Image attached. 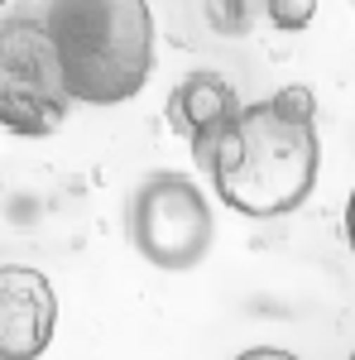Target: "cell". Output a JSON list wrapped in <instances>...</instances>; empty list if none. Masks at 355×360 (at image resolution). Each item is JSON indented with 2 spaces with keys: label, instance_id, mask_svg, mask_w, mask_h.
Here are the masks:
<instances>
[{
  "label": "cell",
  "instance_id": "1",
  "mask_svg": "<svg viewBox=\"0 0 355 360\" xmlns=\"http://www.w3.org/2000/svg\"><path fill=\"white\" fill-rule=\"evenodd\" d=\"M322 168V139L317 120H293L269 101L240 106V115L226 125L217 154H212V193L254 221L288 217L317 188Z\"/></svg>",
  "mask_w": 355,
  "mask_h": 360
},
{
  "label": "cell",
  "instance_id": "2",
  "mask_svg": "<svg viewBox=\"0 0 355 360\" xmlns=\"http://www.w3.org/2000/svg\"><path fill=\"white\" fill-rule=\"evenodd\" d=\"M44 25L58 44L63 77L82 106H125L154 72L149 0H49Z\"/></svg>",
  "mask_w": 355,
  "mask_h": 360
},
{
  "label": "cell",
  "instance_id": "3",
  "mask_svg": "<svg viewBox=\"0 0 355 360\" xmlns=\"http://www.w3.org/2000/svg\"><path fill=\"white\" fill-rule=\"evenodd\" d=\"M67 106L72 91L44 15H10L0 53V125L10 135L44 139L67 120Z\"/></svg>",
  "mask_w": 355,
  "mask_h": 360
},
{
  "label": "cell",
  "instance_id": "4",
  "mask_svg": "<svg viewBox=\"0 0 355 360\" xmlns=\"http://www.w3.org/2000/svg\"><path fill=\"white\" fill-rule=\"evenodd\" d=\"M130 240L154 269L188 274L217 240L212 202L183 173H149L130 197Z\"/></svg>",
  "mask_w": 355,
  "mask_h": 360
},
{
  "label": "cell",
  "instance_id": "5",
  "mask_svg": "<svg viewBox=\"0 0 355 360\" xmlns=\"http://www.w3.org/2000/svg\"><path fill=\"white\" fill-rule=\"evenodd\" d=\"M53 283L29 264H5L0 269V360H39L53 346Z\"/></svg>",
  "mask_w": 355,
  "mask_h": 360
},
{
  "label": "cell",
  "instance_id": "6",
  "mask_svg": "<svg viewBox=\"0 0 355 360\" xmlns=\"http://www.w3.org/2000/svg\"><path fill=\"white\" fill-rule=\"evenodd\" d=\"M240 115V96L221 72H188L168 96V125L192 144V159L207 168L226 125Z\"/></svg>",
  "mask_w": 355,
  "mask_h": 360
},
{
  "label": "cell",
  "instance_id": "7",
  "mask_svg": "<svg viewBox=\"0 0 355 360\" xmlns=\"http://www.w3.org/2000/svg\"><path fill=\"white\" fill-rule=\"evenodd\" d=\"M264 5L269 0H202V10H207V25L226 34V39H240L254 29V20L264 15Z\"/></svg>",
  "mask_w": 355,
  "mask_h": 360
},
{
  "label": "cell",
  "instance_id": "8",
  "mask_svg": "<svg viewBox=\"0 0 355 360\" xmlns=\"http://www.w3.org/2000/svg\"><path fill=\"white\" fill-rule=\"evenodd\" d=\"M312 15H317V0H269L264 5V20L283 34H302L312 25Z\"/></svg>",
  "mask_w": 355,
  "mask_h": 360
},
{
  "label": "cell",
  "instance_id": "9",
  "mask_svg": "<svg viewBox=\"0 0 355 360\" xmlns=\"http://www.w3.org/2000/svg\"><path fill=\"white\" fill-rule=\"evenodd\" d=\"M273 106L283 115H293V120H317V96H312V86H283V91H273Z\"/></svg>",
  "mask_w": 355,
  "mask_h": 360
},
{
  "label": "cell",
  "instance_id": "10",
  "mask_svg": "<svg viewBox=\"0 0 355 360\" xmlns=\"http://www.w3.org/2000/svg\"><path fill=\"white\" fill-rule=\"evenodd\" d=\"M231 360H298L293 351H283V346H250V351H240V356Z\"/></svg>",
  "mask_w": 355,
  "mask_h": 360
},
{
  "label": "cell",
  "instance_id": "11",
  "mask_svg": "<svg viewBox=\"0 0 355 360\" xmlns=\"http://www.w3.org/2000/svg\"><path fill=\"white\" fill-rule=\"evenodd\" d=\"M346 245H351V255H355V188H351V197H346Z\"/></svg>",
  "mask_w": 355,
  "mask_h": 360
},
{
  "label": "cell",
  "instance_id": "12",
  "mask_svg": "<svg viewBox=\"0 0 355 360\" xmlns=\"http://www.w3.org/2000/svg\"><path fill=\"white\" fill-rule=\"evenodd\" d=\"M351 360H355V351H351Z\"/></svg>",
  "mask_w": 355,
  "mask_h": 360
}]
</instances>
